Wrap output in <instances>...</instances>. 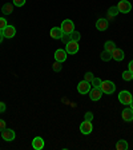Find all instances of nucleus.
<instances>
[{
	"instance_id": "f257e3e1",
	"label": "nucleus",
	"mask_w": 133,
	"mask_h": 150,
	"mask_svg": "<svg viewBox=\"0 0 133 150\" xmlns=\"http://www.w3.org/2000/svg\"><path fill=\"white\" fill-rule=\"evenodd\" d=\"M60 28H61L63 34H69V35H71L72 32L75 31V24H73V22H72V20L65 19V20H63V22H61Z\"/></svg>"
},
{
	"instance_id": "f03ea898",
	"label": "nucleus",
	"mask_w": 133,
	"mask_h": 150,
	"mask_svg": "<svg viewBox=\"0 0 133 150\" xmlns=\"http://www.w3.org/2000/svg\"><path fill=\"white\" fill-rule=\"evenodd\" d=\"M132 99H133L132 94L127 90L120 91V94H118V100H120V103L121 105H124V106H129V103H130Z\"/></svg>"
},
{
	"instance_id": "7ed1b4c3",
	"label": "nucleus",
	"mask_w": 133,
	"mask_h": 150,
	"mask_svg": "<svg viewBox=\"0 0 133 150\" xmlns=\"http://www.w3.org/2000/svg\"><path fill=\"white\" fill-rule=\"evenodd\" d=\"M100 88H101V91L104 94H113L116 90V86L112 81H102L101 87Z\"/></svg>"
},
{
	"instance_id": "20e7f679",
	"label": "nucleus",
	"mask_w": 133,
	"mask_h": 150,
	"mask_svg": "<svg viewBox=\"0 0 133 150\" xmlns=\"http://www.w3.org/2000/svg\"><path fill=\"white\" fill-rule=\"evenodd\" d=\"M91 88H92V84H91V82L81 81L80 83L77 84V91L80 94H89Z\"/></svg>"
},
{
	"instance_id": "39448f33",
	"label": "nucleus",
	"mask_w": 133,
	"mask_h": 150,
	"mask_svg": "<svg viewBox=\"0 0 133 150\" xmlns=\"http://www.w3.org/2000/svg\"><path fill=\"white\" fill-rule=\"evenodd\" d=\"M79 42H75V40H71L67 43V47H65V51L67 54H71V55H75V54H77L79 51Z\"/></svg>"
},
{
	"instance_id": "423d86ee",
	"label": "nucleus",
	"mask_w": 133,
	"mask_h": 150,
	"mask_svg": "<svg viewBox=\"0 0 133 150\" xmlns=\"http://www.w3.org/2000/svg\"><path fill=\"white\" fill-rule=\"evenodd\" d=\"M80 131H81V134H84V135L91 134V133L93 131L92 122H91V121H84L83 123L80 125Z\"/></svg>"
},
{
	"instance_id": "0eeeda50",
	"label": "nucleus",
	"mask_w": 133,
	"mask_h": 150,
	"mask_svg": "<svg viewBox=\"0 0 133 150\" xmlns=\"http://www.w3.org/2000/svg\"><path fill=\"white\" fill-rule=\"evenodd\" d=\"M117 8L121 13H128V12H130V9H132V4H130L128 0H121L120 3L117 4Z\"/></svg>"
},
{
	"instance_id": "6e6552de",
	"label": "nucleus",
	"mask_w": 133,
	"mask_h": 150,
	"mask_svg": "<svg viewBox=\"0 0 133 150\" xmlns=\"http://www.w3.org/2000/svg\"><path fill=\"white\" fill-rule=\"evenodd\" d=\"M16 137L15 131L11 130V129H4L3 131H1V138H3L4 141H7V142H11V141H13Z\"/></svg>"
},
{
	"instance_id": "1a4fd4ad",
	"label": "nucleus",
	"mask_w": 133,
	"mask_h": 150,
	"mask_svg": "<svg viewBox=\"0 0 133 150\" xmlns=\"http://www.w3.org/2000/svg\"><path fill=\"white\" fill-rule=\"evenodd\" d=\"M101 97H102L101 88H95V87L91 88V91H89V98L93 100V102H96V100H100V99H101Z\"/></svg>"
},
{
	"instance_id": "9d476101",
	"label": "nucleus",
	"mask_w": 133,
	"mask_h": 150,
	"mask_svg": "<svg viewBox=\"0 0 133 150\" xmlns=\"http://www.w3.org/2000/svg\"><path fill=\"white\" fill-rule=\"evenodd\" d=\"M44 146H45V142H44V139L41 137L33 138V141H32V147H33L35 150H41V149H44Z\"/></svg>"
},
{
	"instance_id": "9b49d317",
	"label": "nucleus",
	"mask_w": 133,
	"mask_h": 150,
	"mask_svg": "<svg viewBox=\"0 0 133 150\" xmlns=\"http://www.w3.org/2000/svg\"><path fill=\"white\" fill-rule=\"evenodd\" d=\"M3 35H4V38H7V39H11V38H13L16 35V28L13 27V25H9L8 24L3 30Z\"/></svg>"
},
{
	"instance_id": "f8f14e48",
	"label": "nucleus",
	"mask_w": 133,
	"mask_h": 150,
	"mask_svg": "<svg viewBox=\"0 0 133 150\" xmlns=\"http://www.w3.org/2000/svg\"><path fill=\"white\" fill-rule=\"evenodd\" d=\"M109 27V20L107 19H99L96 22V28L99 31H107Z\"/></svg>"
},
{
	"instance_id": "ddd939ff",
	"label": "nucleus",
	"mask_w": 133,
	"mask_h": 150,
	"mask_svg": "<svg viewBox=\"0 0 133 150\" xmlns=\"http://www.w3.org/2000/svg\"><path fill=\"white\" fill-rule=\"evenodd\" d=\"M121 115H123V119H124L125 122H132L133 121V109H130V107L124 109Z\"/></svg>"
},
{
	"instance_id": "4468645a",
	"label": "nucleus",
	"mask_w": 133,
	"mask_h": 150,
	"mask_svg": "<svg viewBox=\"0 0 133 150\" xmlns=\"http://www.w3.org/2000/svg\"><path fill=\"white\" fill-rule=\"evenodd\" d=\"M125 58V54H124V51L123 50H120V48H117L116 47L115 48V51L112 52V59H115V60H117V62H121V60Z\"/></svg>"
},
{
	"instance_id": "2eb2a0df",
	"label": "nucleus",
	"mask_w": 133,
	"mask_h": 150,
	"mask_svg": "<svg viewBox=\"0 0 133 150\" xmlns=\"http://www.w3.org/2000/svg\"><path fill=\"white\" fill-rule=\"evenodd\" d=\"M55 60H57V62H65L67 60V51L65 50H56L55 52Z\"/></svg>"
},
{
	"instance_id": "dca6fc26",
	"label": "nucleus",
	"mask_w": 133,
	"mask_h": 150,
	"mask_svg": "<svg viewBox=\"0 0 133 150\" xmlns=\"http://www.w3.org/2000/svg\"><path fill=\"white\" fill-rule=\"evenodd\" d=\"M49 35H51V38H52V39H61V36H63L61 28H60V27H53V28H51Z\"/></svg>"
},
{
	"instance_id": "f3484780",
	"label": "nucleus",
	"mask_w": 133,
	"mask_h": 150,
	"mask_svg": "<svg viewBox=\"0 0 133 150\" xmlns=\"http://www.w3.org/2000/svg\"><path fill=\"white\" fill-rule=\"evenodd\" d=\"M13 11V6L11 3H6L3 7H1V12L4 13V15H11Z\"/></svg>"
},
{
	"instance_id": "a211bd4d",
	"label": "nucleus",
	"mask_w": 133,
	"mask_h": 150,
	"mask_svg": "<svg viewBox=\"0 0 133 150\" xmlns=\"http://www.w3.org/2000/svg\"><path fill=\"white\" fill-rule=\"evenodd\" d=\"M115 48H116V44L113 43L112 40H108L105 44H104V50L108 51V52H111V54L115 51Z\"/></svg>"
},
{
	"instance_id": "6ab92c4d",
	"label": "nucleus",
	"mask_w": 133,
	"mask_h": 150,
	"mask_svg": "<svg viewBox=\"0 0 133 150\" xmlns=\"http://www.w3.org/2000/svg\"><path fill=\"white\" fill-rule=\"evenodd\" d=\"M116 149L117 150H127L128 149V142L125 139H120L116 144Z\"/></svg>"
},
{
	"instance_id": "aec40b11",
	"label": "nucleus",
	"mask_w": 133,
	"mask_h": 150,
	"mask_svg": "<svg viewBox=\"0 0 133 150\" xmlns=\"http://www.w3.org/2000/svg\"><path fill=\"white\" fill-rule=\"evenodd\" d=\"M100 58H101V60H104V62H109V60L112 59V54L104 50L101 54H100Z\"/></svg>"
},
{
	"instance_id": "412c9836",
	"label": "nucleus",
	"mask_w": 133,
	"mask_h": 150,
	"mask_svg": "<svg viewBox=\"0 0 133 150\" xmlns=\"http://www.w3.org/2000/svg\"><path fill=\"white\" fill-rule=\"evenodd\" d=\"M117 13H120V11H118L117 6H113V7H111V8L108 9V16H112V18H115Z\"/></svg>"
},
{
	"instance_id": "4be33fe9",
	"label": "nucleus",
	"mask_w": 133,
	"mask_h": 150,
	"mask_svg": "<svg viewBox=\"0 0 133 150\" xmlns=\"http://www.w3.org/2000/svg\"><path fill=\"white\" fill-rule=\"evenodd\" d=\"M101 83H102V81L100 78H95L92 79V82H91V84H92V87H95V88H100L101 87Z\"/></svg>"
},
{
	"instance_id": "5701e85b",
	"label": "nucleus",
	"mask_w": 133,
	"mask_h": 150,
	"mask_svg": "<svg viewBox=\"0 0 133 150\" xmlns=\"http://www.w3.org/2000/svg\"><path fill=\"white\" fill-rule=\"evenodd\" d=\"M81 39V35L79 31H73L71 34V40H75V42H79Z\"/></svg>"
},
{
	"instance_id": "b1692460",
	"label": "nucleus",
	"mask_w": 133,
	"mask_h": 150,
	"mask_svg": "<svg viewBox=\"0 0 133 150\" xmlns=\"http://www.w3.org/2000/svg\"><path fill=\"white\" fill-rule=\"evenodd\" d=\"M132 72L129 71V70H128V71H124L123 72V79H124V81H127V82H129V81H132Z\"/></svg>"
},
{
	"instance_id": "393cba45",
	"label": "nucleus",
	"mask_w": 133,
	"mask_h": 150,
	"mask_svg": "<svg viewBox=\"0 0 133 150\" xmlns=\"http://www.w3.org/2000/svg\"><path fill=\"white\" fill-rule=\"evenodd\" d=\"M61 62H57V60H55V63H53V66H52V69H53V71H56V72H59V71H61Z\"/></svg>"
},
{
	"instance_id": "a878e982",
	"label": "nucleus",
	"mask_w": 133,
	"mask_h": 150,
	"mask_svg": "<svg viewBox=\"0 0 133 150\" xmlns=\"http://www.w3.org/2000/svg\"><path fill=\"white\" fill-rule=\"evenodd\" d=\"M60 40L63 42V43H68V42H71V35L69 34H63V36H61V39H60Z\"/></svg>"
},
{
	"instance_id": "bb28decb",
	"label": "nucleus",
	"mask_w": 133,
	"mask_h": 150,
	"mask_svg": "<svg viewBox=\"0 0 133 150\" xmlns=\"http://www.w3.org/2000/svg\"><path fill=\"white\" fill-rule=\"evenodd\" d=\"M7 25H8V23H7L6 19H4V18H0V31H3Z\"/></svg>"
},
{
	"instance_id": "cd10ccee",
	"label": "nucleus",
	"mask_w": 133,
	"mask_h": 150,
	"mask_svg": "<svg viewBox=\"0 0 133 150\" xmlns=\"http://www.w3.org/2000/svg\"><path fill=\"white\" fill-rule=\"evenodd\" d=\"M93 78H95V76H93L92 72H87V74L84 75V81H87V82H92Z\"/></svg>"
},
{
	"instance_id": "c85d7f7f",
	"label": "nucleus",
	"mask_w": 133,
	"mask_h": 150,
	"mask_svg": "<svg viewBox=\"0 0 133 150\" xmlns=\"http://www.w3.org/2000/svg\"><path fill=\"white\" fill-rule=\"evenodd\" d=\"M25 1L27 0H13V6H16V7H23L25 4Z\"/></svg>"
},
{
	"instance_id": "c756f323",
	"label": "nucleus",
	"mask_w": 133,
	"mask_h": 150,
	"mask_svg": "<svg viewBox=\"0 0 133 150\" xmlns=\"http://www.w3.org/2000/svg\"><path fill=\"white\" fill-rule=\"evenodd\" d=\"M84 118H85V121H91V122H92V119H93V112H92V111L85 112V115H84Z\"/></svg>"
},
{
	"instance_id": "7c9ffc66",
	"label": "nucleus",
	"mask_w": 133,
	"mask_h": 150,
	"mask_svg": "<svg viewBox=\"0 0 133 150\" xmlns=\"http://www.w3.org/2000/svg\"><path fill=\"white\" fill-rule=\"evenodd\" d=\"M4 129H6V122H4L3 119H0V133H1Z\"/></svg>"
},
{
	"instance_id": "2f4dec72",
	"label": "nucleus",
	"mask_w": 133,
	"mask_h": 150,
	"mask_svg": "<svg viewBox=\"0 0 133 150\" xmlns=\"http://www.w3.org/2000/svg\"><path fill=\"white\" fill-rule=\"evenodd\" d=\"M4 111H6V103L0 102V112H4Z\"/></svg>"
},
{
	"instance_id": "473e14b6",
	"label": "nucleus",
	"mask_w": 133,
	"mask_h": 150,
	"mask_svg": "<svg viewBox=\"0 0 133 150\" xmlns=\"http://www.w3.org/2000/svg\"><path fill=\"white\" fill-rule=\"evenodd\" d=\"M128 70H129V71L133 74V60H130V62H129V64H128Z\"/></svg>"
},
{
	"instance_id": "72a5a7b5",
	"label": "nucleus",
	"mask_w": 133,
	"mask_h": 150,
	"mask_svg": "<svg viewBox=\"0 0 133 150\" xmlns=\"http://www.w3.org/2000/svg\"><path fill=\"white\" fill-rule=\"evenodd\" d=\"M3 39H4V35H3V31H0V43L3 42Z\"/></svg>"
},
{
	"instance_id": "f704fd0d",
	"label": "nucleus",
	"mask_w": 133,
	"mask_h": 150,
	"mask_svg": "<svg viewBox=\"0 0 133 150\" xmlns=\"http://www.w3.org/2000/svg\"><path fill=\"white\" fill-rule=\"evenodd\" d=\"M129 106H130V109H133V99L130 100V103H129Z\"/></svg>"
},
{
	"instance_id": "c9c22d12",
	"label": "nucleus",
	"mask_w": 133,
	"mask_h": 150,
	"mask_svg": "<svg viewBox=\"0 0 133 150\" xmlns=\"http://www.w3.org/2000/svg\"><path fill=\"white\" fill-rule=\"evenodd\" d=\"M132 81H133V75H132Z\"/></svg>"
}]
</instances>
